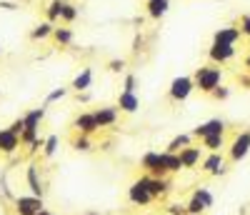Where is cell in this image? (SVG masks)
I'll return each mask as SVG.
<instances>
[{"label":"cell","instance_id":"cell-22","mask_svg":"<svg viewBox=\"0 0 250 215\" xmlns=\"http://www.w3.org/2000/svg\"><path fill=\"white\" fill-rule=\"evenodd\" d=\"M28 188H30L33 195L43 198V185H40V180H38V165L35 163L28 165Z\"/></svg>","mask_w":250,"mask_h":215},{"label":"cell","instance_id":"cell-11","mask_svg":"<svg viewBox=\"0 0 250 215\" xmlns=\"http://www.w3.org/2000/svg\"><path fill=\"white\" fill-rule=\"evenodd\" d=\"M73 128H75L80 135H93L95 130H100V125H98V120H95L93 113H80V115L75 118Z\"/></svg>","mask_w":250,"mask_h":215},{"label":"cell","instance_id":"cell-26","mask_svg":"<svg viewBox=\"0 0 250 215\" xmlns=\"http://www.w3.org/2000/svg\"><path fill=\"white\" fill-rule=\"evenodd\" d=\"M53 38H55L58 45H70V43H73V30L70 28H55Z\"/></svg>","mask_w":250,"mask_h":215},{"label":"cell","instance_id":"cell-37","mask_svg":"<svg viewBox=\"0 0 250 215\" xmlns=\"http://www.w3.org/2000/svg\"><path fill=\"white\" fill-rule=\"evenodd\" d=\"M10 130H13L15 135H23V130H25V123H23V118L13 120V123H10Z\"/></svg>","mask_w":250,"mask_h":215},{"label":"cell","instance_id":"cell-42","mask_svg":"<svg viewBox=\"0 0 250 215\" xmlns=\"http://www.w3.org/2000/svg\"><path fill=\"white\" fill-rule=\"evenodd\" d=\"M0 53H3V48H0Z\"/></svg>","mask_w":250,"mask_h":215},{"label":"cell","instance_id":"cell-27","mask_svg":"<svg viewBox=\"0 0 250 215\" xmlns=\"http://www.w3.org/2000/svg\"><path fill=\"white\" fill-rule=\"evenodd\" d=\"M78 5L75 3H68V0H65V8H62V15H60V20H62V23H73V20L78 18Z\"/></svg>","mask_w":250,"mask_h":215},{"label":"cell","instance_id":"cell-4","mask_svg":"<svg viewBox=\"0 0 250 215\" xmlns=\"http://www.w3.org/2000/svg\"><path fill=\"white\" fill-rule=\"evenodd\" d=\"M128 198H130L133 205H150V203L155 200L153 193L148 190V175L140 178V180H135V183L128 188Z\"/></svg>","mask_w":250,"mask_h":215},{"label":"cell","instance_id":"cell-39","mask_svg":"<svg viewBox=\"0 0 250 215\" xmlns=\"http://www.w3.org/2000/svg\"><path fill=\"white\" fill-rule=\"evenodd\" d=\"M243 63H245V68H250V53L245 55V60H243Z\"/></svg>","mask_w":250,"mask_h":215},{"label":"cell","instance_id":"cell-7","mask_svg":"<svg viewBox=\"0 0 250 215\" xmlns=\"http://www.w3.org/2000/svg\"><path fill=\"white\" fill-rule=\"evenodd\" d=\"M15 210H18V215H38L40 210H43V198L20 195V198H15Z\"/></svg>","mask_w":250,"mask_h":215},{"label":"cell","instance_id":"cell-20","mask_svg":"<svg viewBox=\"0 0 250 215\" xmlns=\"http://www.w3.org/2000/svg\"><path fill=\"white\" fill-rule=\"evenodd\" d=\"M45 118V108H33L30 113L23 115V123H25V130H38L40 120Z\"/></svg>","mask_w":250,"mask_h":215},{"label":"cell","instance_id":"cell-3","mask_svg":"<svg viewBox=\"0 0 250 215\" xmlns=\"http://www.w3.org/2000/svg\"><path fill=\"white\" fill-rule=\"evenodd\" d=\"M238 55V48L230 45V43H215L208 48V58H210V63H215V65H223V63H230L233 58Z\"/></svg>","mask_w":250,"mask_h":215},{"label":"cell","instance_id":"cell-10","mask_svg":"<svg viewBox=\"0 0 250 215\" xmlns=\"http://www.w3.org/2000/svg\"><path fill=\"white\" fill-rule=\"evenodd\" d=\"M203 145H188V148H183L180 150V160H183V168H188V170H190V168H198L200 163H203Z\"/></svg>","mask_w":250,"mask_h":215},{"label":"cell","instance_id":"cell-15","mask_svg":"<svg viewBox=\"0 0 250 215\" xmlns=\"http://www.w3.org/2000/svg\"><path fill=\"white\" fill-rule=\"evenodd\" d=\"M140 108V98L135 93H120L118 95V110L120 113H135Z\"/></svg>","mask_w":250,"mask_h":215},{"label":"cell","instance_id":"cell-21","mask_svg":"<svg viewBox=\"0 0 250 215\" xmlns=\"http://www.w3.org/2000/svg\"><path fill=\"white\" fill-rule=\"evenodd\" d=\"M148 190L153 193V198H163L165 193L170 190V185H168V180H165V178H153V175H148Z\"/></svg>","mask_w":250,"mask_h":215},{"label":"cell","instance_id":"cell-25","mask_svg":"<svg viewBox=\"0 0 250 215\" xmlns=\"http://www.w3.org/2000/svg\"><path fill=\"white\" fill-rule=\"evenodd\" d=\"M190 143H193V135H175V138L168 143V148H165V150H168V153H180V150L188 148Z\"/></svg>","mask_w":250,"mask_h":215},{"label":"cell","instance_id":"cell-5","mask_svg":"<svg viewBox=\"0 0 250 215\" xmlns=\"http://www.w3.org/2000/svg\"><path fill=\"white\" fill-rule=\"evenodd\" d=\"M140 168L148 175H153V178H165V175H168V173H165V168H163V160H160L158 150H148V153L140 158Z\"/></svg>","mask_w":250,"mask_h":215},{"label":"cell","instance_id":"cell-1","mask_svg":"<svg viewBox=\"0 0 250 215\" xmlns=\"http://www.w3.org/2000/svg\"><path fill=\"white\" fill-rule=\"evenodd\" d=\"M195 80V90L205 93V95H210L215 88H220V83H223V68L215 65V63H208V65H200L193 75Z\"/></svg>","mask_w":250,"mask_h":215},{"label":"cell","instance_id":"cell-30","mask_svg":"<svg viewBox=\"0 0 250 215\" xmlns=\"http://www.w3.org/2000/svg\"><path fill=\"white\" fill-rule=\"evenodd\" d=\"M193 195H198L203 203H205V208H213V195H210V190H205V188H198Z\"/></svg>","mask_w":250,"mask_h":215},{"label":"cell","instance_id":"cell-9","mask_svg":"<svg viewBox=\"0 0 250 215\" xmlns=\"http://www.w3.org/2000/svg\"><path fill=\"white\" fill-rule=\"evenodd\" d=\"M225 128H228V123H225V120H220V118H213V120H208V123L198 125V128H195V130H193L190 135H193V138H198V140H203V138H208V135L225 133Z\"/></svg>","mask_w":250,"mask_h":215},{"label":"cell","instance_id":"cell-17","mask_svg":"<svg viewBox=\"0 0 250 215\" xmlns=\"http://www.w3.org/2000/svg\"><path fill=\"white\" fill-rule=\"evenodd\" d=\"M90 85H93V70H90V68H85L83 73H78V75H75V80H73L70 88H73L75 93H85V90L90 88Z\"/></svg>","mask_w":250,"mask_h":215},{"label":"cell","instance_id":"cell-35","mask_svg":"<svg viewBox=\"0 0 250 215\" xmlns=\"http://www.w3.org/2000/svg\"><path fill=\"white\" fill-rule=\"evenodd\" d=\"M108 70H110V73H123V70H125V60H123V58H120V60H110V63H108Z\"/></svg>","mask_w":250,"mask_h":215},{"label":"cell","instance_id":"cell-34","mask_svg":"<svg viewBox=\"0 0 250 215\" xmlns=\"http://www.w3.org/2000/svg\"><path fill=\"white\" fill-rule=\"evenodd\" d=\"M210 95H213L215 100H228V98H230V88H225V85H220V88H215Z\"/></svg>","mask_w":250,"mask_h":215},{"label":"cell","instance_id":"cell-12","mask_svg":"<svg viewBox=\"0 0 250 215\" xmlns=\"http://www.w3.org/2000/svg\"><path fill=\"white\" fill-rule=\"evenodd\" d=\"M20 135H15L10 128H3V130H0V153H5V155H13L15 150L20 148Z\"/></svg>","mask_w":250,"mask_h":215},{"label":"cell","instance_id":"cell-28","mask_svg":"<svg viewBox=\"0 0 250 215\" xmlns=\"http://www.w3.org/2000/svg\"><path fill=\"white\" fill-rule=\"evenodd\" d=\"M185 208H188V215H203V213L208 210V208H205V203H203L198 195H193V198H190V203H188Z\"/></svg>","mask_w":250,"mask_h":215},{"label":"cell","instance_id":"cell-40","mask_svg":"<svg viewBox=\"0 0 250 215\" xmlns=\"http://www.w3.org/2000/svg\"><path fill=\"white\" fill-rule=\"evenodd\" d=\"M38 215H53V213H48V210H45V208H43V210H40V213H38Z\"/></svg>","mask_w":250,"mask_h":215},{"label":"cell","instance_id":"cell-18","mask_svg":"<svg viewBox=\"0 0 250 215\" xmlns=\"http://www.w3.org/2000/svg\"><path fill=\"white\" fill-rule=\"evenodd\" d=\"M168 8H170V0H148V5H145V10H148V15L153 20H160L168 13Z\"/></svg>","mask_w":250,"mask_h":215},{"label":"cell","instance_id":"cell-13","mask_svg":"<svg viewBox=\"0 0 250 215\" xmlns=\"http://www.w3.org/2000/svg\"><path fill=\"white\" fill-rule=\"evenodd\" d=\"M240 38H243V33H240L238 25H225V28L215 30V35H213L215 43H230V45H238Z\"/></svg>","mask_w":250,"mask_h":215},{"label":"cell","instance_id":"cell-16","mask_svg":"<svg viewBox=\"0 0 250 215\" xmlns=\"http://www.w3.org/2000/svg\"><path fill=\"white\" fill-rule=\"evenodd\" d=\"M160 160H163L165 173H180V170H183L180 153H168V150H163V153H160Z\"/></svg>","mask_w":250,"mask_h":215},{"label":"cell","instance_id":"cell-36","mask_svg":"<svg viewBox=\"0 0 250 215\" xmlns=\"http://www.w3.org/2000/svg\"><path fill=\"white\" fill-rule=\"evenodd\" d=\"M73 148H75V150H90V140H88V135H80V138L73 143Z\"/></svg>","mask_w":250,"mask_h":215},{"label":"cell","instance_id":"cell-2","mask_svg":"<svg viewBox=\"0 0 250 215\" xmlns=\"http://www.w3.org/2000/svg\"><path fill=\"white\" fill-rule=\"evenodd\" d=\"M193 90H195V80H193L190 75H178V78H173V83H170L168 95H170V100L183 103V100L190 98Z\"/></svg>","mask_w":250,"mask_h":215},{"label":"cell","instance_id":"cell-29","mask_svg":"<svg viewBox=\"0 0 250 215\" xmlns=\"http://www.w3.org/2000/svg\"><path fill=\"white\" fill-rule=\"evenodd\" d=\"M58 150V135H48L45 138V145H43V153H45V158H50L53 153Z\"/></svg>","mask_w":250,"mask_h":215},{"label":"cell","instance_id":"cell-43","mask_svg":"<svg viewBox=\"0 0 250 215\" xmlns=\"http://www.w3.org/2000/svg\"><path fill=\"white\" fill-rule=\"evenodd\" d=\"M90 215H95V213H90Z\"/></svg>","mask_w":250,"mask_h":215},{"label":"cell","instance_id":"cell-8","mask_svg":"<svg viewBox=\"0 0 250 215\" xmlns=\"http://www.w3.org/2000/svg\"><path fill=\"white\" fill-rule=\"evenodd\" d=\"M200 170L203 173H210V175H223L225 173V158H223L220 150L218 153H208L200 163Z\"/></svg>","mask_w":250,"mask_h":215},{"label":"cell","instance_id":"cell-24","mask_svg":"<svg viewBox=\"0 0 250 215\" xmlns=\"http://www.w3.org/2000/svg\"><path fill=\"white\" fill-rule=\"evenodd\" d=\"M62 8H65V0H50V3H48V8H45V15H48V20H50V23L60 20V15H62Z\"/></svg>","mask_w":250,"mask_h":215},{"label":"cell","instance_id":"cell-23","mask_svg":"<svg viewBox=\"0 0 250 215\" xmlns=\"http://www.w3.org/2000/svg\"><path fill=\"white\" fill-rule=\"evenodd\" d=\"M53 30H55V25L50 23V20H43V23H38V25L30 30V40H45V38L53 35Z\"/></svg>","mask_w":250,"mask_h":215},{"label":"cell","instance_id":"cell-14","mask_svg":"<svg viewBox=\"0 0 250 215\" xmlns=\"http://www.w3.org/2000/svg\"><path fill=\"white\" fill-rule=\"evenodd\" d=\"M93 115H95L100 128H108V125H115V120H118V108L103 105V108H98V110H93Z\"/></svg>","mask_w":250,"mask_h":215},{"label":"cell","instance_id":"cell-19","mask_svg":"<svg viewBox=\"0 0 250 215\" xmlns=\"http://www.w3.org/2000/svg\"><path fill=\"white\" fill-rule=\"evenodd\" d=\"M200 145L208 150V153H218V150L225 148V133H215V135H208L200 140Z\"/></svg>","mask_w":250,"mask_h":215},{"label":"cell","instance_id":"cell-38","mask_svg":"<svg viewBox=\"0 0 250 215\" xmlns=\"http://www.w3.org/2000/svg\"><path fill=\"white\" fill-rule=\"evenodd\" d=\"M168 213H170V215H188V208H185V205H170Z\"/></svg>","mask_w":250,"mask_h":215},{"label":"cell","instance_id":"cell-31","mask_svg":"<svg viewBox=\"0 0 250 215\" xmlns=\"http://www.w3.org/2000/svg\"><path fill=\"white\" fill-rule=\"evenodd\" d=\"M138 88V78L130 73V75H125V83H123V93H135Z\"/></svg>","mask_w":250,"mask_h":215},{"label":"cell","instance_id":"cell-41","mask_svg":"<svg viewBox=\"0 0 250 215\" xmlns=\"http://www.w3.org/2000/svg\"><path fill=\"white\" fill-rule=\"evenodd\" d=\"M245 83H248V85H250V80H245Z\"/></svg>","mask_w":250,"mask_h":215},{"label":"cell","instance_id":"cell-44","mask_svg":"<svg viewBox=\"0 0 250 215\" xmlns=\"http://www.w3.org/2000/svg\"><path fill=\"white\" fill-rule=\"evenodd\" d=\"M248 53H250V50H248Z\"/></svg>","mask_w":250,"mask_h":215},{"label":"cell","instance_id":"cell-6","mask_svg":"<svg viewBox=\"0 0 250 215\" xmlns=\"http://www.w3.org/2000/svg\"><path fill=\"white\" fill-rule=\"evenodd\" d=\"M230 163H240L248 153H250V130H243L235 135V140L230 143Z\"/></svg>","mask_w":250,"mask_h":215},{"label":"cell","instance_id":"cell-32","mask_svg":"<svg viewBox=\"0 0 250 215\" xmlns=\"http://www.w3.org/2000/svg\"><path fill=\"white\" fill-rule=\"evenodd\" d=\"M65 95H68V88H55L53 93H48L45 105H50V103H55V100H60V98H65Z\"/></svg>","mask_w":250,"mask_h":215},{"label":"cell","instance_id":"cell-33","mask_svg":"<svg viewBox=\"0 0 250 215\" xmlns=\"http://www.w3.org/2000/svg\"><path fill=\"white\" fill-rule=\"evenodd\" d=\"M235 25L240 28V33H243V35H248V38H250V15H240Z\"/></svg>","mask_w":250,"mask_h":215}]
</instances>
